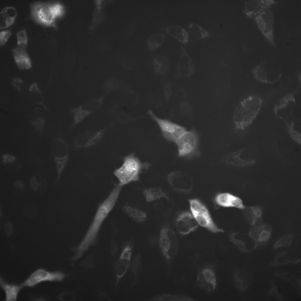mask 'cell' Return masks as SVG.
Returning <instances> with one entry per match:
<instances>
[{
	"mask_svg": "<svg viewBox=\"0 0 301 301\" xmlns=\"http://www.w3.org/2000/svg\"><path fill=\"white\" fill-rule=\"evenodd\" d=\"M123 186L120 183L118 184L99 205L84 238L77 246L71 249L74 253L71 259L73 264L81 257L91 246L95 244L100 228L113 209Z\"/></svg>",
	"mask_w": 301,
	"mask_h": 301,
	"instance_id": "obj_1",
	"label": "cell"
},
{
	"mask_svg": "<svg viewBox=\"0 0 301 301\" xmlns=\"http://www.w3.org/2000/svg\"><path fill=\"white\" fill-rule=\"evenodd\" d=\"M264 100L257 95H249L243 99L234 112L233 121L235 128L243 130L250 126L262 107Z\"/></svg>",
	"mask_w": 301,
	"mask_h": 301,
	"instance_id": "obj_2",
	"label": "cell"
},
{
	"mask_svg": "<svg viewBox=\"0 0 301 301\" xmlns=\"http://www.w3.org/2000/svg\"><path fill=\"white\" fill-rule=\"evenodd\" d=\"M150 164L142 162L133 153L126 156L123 164L115 170L114 174L120 184L123 186L131 182L138 181L139 175L144 169H147Z\"/></svg>",
	"mask_w": 301,
	"mask_h": 301,
	"instance_id": "obj_3",
	"label": "cell"
},
{
	"mask_svg": "<svg viewBox=\"0 0 301 301\" xmlns=\"http://www.w3.org/2000/svg\"><path fill=\"white\" fill-rule=\"evenodd\" d=\"M159 244L161 251L170 267L177 254L178 242L176 234L168 225H164L161 229Z\"/></svg>",
	"mask_w": 301,
	"mask_h": 301,
	"instance_id": "obj_4",
	"label": "cell"
},
{
	"mask_svg": "<svg viewBox=\"0 0 301 301\" xmlns=\"http://www.w3.org/2000/svg\"><path fill=\"white\" fill-rule=\"evenodd\" d=\"M252 76L257 82L272 84L279 81L282 73L280 67L267 61H262L251 69Z\"/></svg>",
	"mask_w": 301,
	"mask_h": 301,
	"instance_id": "obj_5",
	"label": "cell"
},
{
	"mask_svg": "<svg viewBox=\"0 0 301 301\" xmlns=\"http://www.w3.org/2000/svg\"><path fill=\"white\" fill-rule=\"evenodd\" d=\"M175 143L177 146L178 155L180 157L190 159L200 155L198 136L194 128L187 131Z\"/></svg>",
	"mask_w": 301,
	"mask_h": 301,
	"instance_id": "obj_6",
	"label": "cell"
},
{
	"mask_svg": "<svg viewBox=\"0 0 301 301\" xmlns=\"http://www.w3.org/2000/svg\"><path fill=\"white\" fill-rule=\"evenodd\" d=\"M191 214L198 224L213 233L223 232L213 222L208 209L199 200H189Z\"/></svg>",
	"mask_w": 301,
	"mask_h": 301,
	"instance_id": "obj_7",
	"label": "cell"
},
{
	"mask_svg": "<svg viewBox=\"0 0 301 301\" xmlns=\"http://www.w3.org/2000/svg\"><path fill=\"white\" fill-rule=\"evenodd\" d=\"M148 113L158 125L163 137L169 141L175 143L187 131L182 126L157 117L151 110H149Z\"/></svg>",
	"mask_w": 301,
	"mask_h": 301,
	"instance_id": "obj_8",
	"label": "cell"
},
{
	"mask_svg": "<svg viewBox=\"0 0 301 301\" xmlns=\"http://www.w3.org/2000/svg\"><path fill=\"white\" fill-rule=\"evenodd\" d=\"M31 9V16L36 23L44 26L56 28V19L52 13L50 3H34Z\"/></svg>",
	"mask_w": 301,
	"mask_h": 301,
	"instance_id": "obj_9",
	"label": "cell"
},
{
	"mask_svg": "<svg viewBox=\"0 0 301 301\" xmlns=\"http://www.w3.org/2000/svg\"><path fill=\"white\" fill-rule=\"evenodd\" d=\"M296 93L295 91L288 93L275 103L273 110L277 117L285 119L292 115L296 107Z\"/></svg>",
	"mask_w": 301,
	"mask_h": 301,
	"instance_id": "obj_10",
	"label": "cell"
},
{
	"mask_svg": "<svg viewBox=\"0 0 301 301\" xmlns=\"http://www.w3.org/2000/svg\"><path fill=\"white\" fill-rule=\"evenodd\" d=\"M66 275L60 272H51L40 269L33 272L22 283V286L32 287L39 283L44 281H62Z\"/></svg>",
	"mask_w": 301,
	"mask_h": 301,
	"instance_id": "obj_11",
	"label": "cell"
},
{
	"mask_svg": "<svg viewBox=\"0 0 301 301\" xmlns=\"http://www.w3.org/2000/svg\"><path fill=\"white\" fill-rule=\"evenodd\" d=\"M167 179L169 184L174 190L184 193L190 192L193 186L191 177L182 172H176L168 175Z\"/></svg>",
	"mask_w": 301,
	"mask_h": 301,
	"instance_id": "obj_12",
	"label": "cell"
},
{
	"mask_svg": "<svg viewBox=\"0 0 301 301\" xmlns=\"http://www.w3.org/2000/svg\"><path fill=\"white\" fill-rule=\"evenodd\" d=\"M133 244L131 242L126 243L123 248L118 260L115 264L116 277V285L126 273L131 263Z\"/></svg>",
	"mask_w": 301,
	"mask_h": 301,
	"instance_id": "obj_13",
	"label": "cell"
},
{
	"mask_svg": "<svg viewBox=\"0 0 301 301\" xmlns=\"http://www.w3.org/2000/svg\"><path fill=\"white\" fill-rule=\"evenodd\" d=\"M198 286L208 292L214 290L217 281L216 275L213 270L210 267H205L198 272L196 280Z\"/></svg>",
	"mask_w": 301,
	"mask_h": 301,
	"instance_id": "obj_14",
	"label": "cell"
},
{
	"mask_svg": "<svg viewBox=\"0 0 301 301\" xmlns=\"http://www.w3.org/2000/svg\"><path fill=\"white\" fill-rule=\"evenodd\" d=\"M198 223L191 213L184 211L180 213L176 220V227L179 233L186 235L195 230Z\"/></svg>",
	"mask_w": 301,
	"mask_h": 301,
	"instance_id": "obj_15",
	"label": "cell"
},
{
	"mask_svg": "<svg viewBox=\"0 0 301 301\" xmlns=\"http://www.w3.org/2000/svg\"><path fill=\"white\" fill-rule=\"evenodd\" d=\"M51 153L55 162L57 174L56 183H58L66 166L68 160L67 149L57 146L52 148Z\"/></svg>",
	"mask_w": 301,
	"mask_h": 301,
	"instance_id": "obj_16",
	"label": "cell"
},
{
	"mask_svg": "<svg viewBox=\"0 0 301 301\" xmlns=\"http://www.w3.org/2000/svg\"><path fill=\"white\" fill-rule=\"evenodd\" d=\"M229 240L243 252H249L256 249L258 246L249 236L239 233L231 232L229 235Z\"/></svg>",
	"mask_w": 301,
	"mask_h": 301,
	"instance_id": "obj_17",
	"label": "cell"
},
{
	"mask_svg": "<svg viewBox=\"0 0 301 301\" xmlns=\"http://www.w3.org/2000/svg\"><path fill=\"white\" fill-rule=\"evenodd\" d=\"M256 14L255 19L263 34L273 44L272 37L273 19L270 11L268 10L261 11Z\"/></svg>",
	"mask_w": 301,
	"mask_h": 301,
	"instance_id": "obj_18",
	"label": "cell"
},
{
	"mask_svg": "<svg viewBox=\"0 0 301 301\" xmlns=\"http://www.w3.org/2000/svg\"><path fill=\"white\" fill-rule=\"evenodd\" d=\"M271 234L270 225L262 223L253 226L250 229L248 235L259 247L267 244L270 239Z\"/></svg>",
	"mask_w": 301,
	"mask_h": 301,
	"instance_id": "obj_19",
	"label": "cell"
},
{
	"mask_svg": "<svg viewBox=\"0 0 301 301\" xmlns=\"http://www.w3.org/2000/svg\"><path fill=\"white\" fill-rule=\"evenodd\" d=\"M216 203L223 207H233L243 209L245 206L239 197L228 193H220L215 198Z\"/></svg>",
	"mask_w": 301,
	"mask_h": 301,
	"instance_id": "obj_20",
	"label": "cell"
},
{
	"mask_svg": "<svg viewBox=\"0 0 301 301\" xmlns=\"http://www.w3.org/2000/svg\"><path fill=\"white\" fill-rule=\"evenodd\" d=\"M105 129L96 131L86 132L78 136L75 141L76 146L79 148L87 147L96 143L103 135Z\"/></svg>",
	"mask_w": 301,
	"mask_h": 301,
	"instance_id": "obj_21",
	"label": "cell"
},
{
	"mask_svg": "<svg viewBox=\"0 0 301 301\" xmlns=\"http://www.w3.org/2000/svg\"><path fill=\"white\" fill-rule=\"evenodd\" d=\"M26 46L17 45L12 50L14 60L21 70L28 69L32 66L30 58L26 50Z\"/></svg>",
	"mask_w": 301,
	"mask_h": 301,
	"instance_id": "obj_22",
	"label": "cell"
},
{
	"mask_svg": "<svg viewBox=\"0 0 301 301\" xmlns=\"http://www.w3.org/2000/svg\"><path fill=\"white\" fill-rule=\"evenodd\" d=\"M252 277L251 272L247 269L237 272L234 276V282L238 290L242 293L244 292L250 285Z\"/></svg>",
	"mask_w": 301,
	"mask_h": 301,
	"instance_id": "obj_23",
	"label": "cell"
},
{
	"mask_svg": "<svg viewBox=\"0 0 301 301\" xmlns=\"http://www.w3.org/2000/svg\"><path fill=\"white\" fill-rule=\"evenodd\" d=\"M244 149L228 153L224 155L221 159V161L226 165L234 166L241 167L248 164L249 161L243 160L241 154Z\"/></svg>",
	"mask_w": 301,
	"mask_h": 301,
	"instance_id": "obj_24",
	"label": "cell"
},
{
	"mask_svg": "<svg viewBox=\"0 0 301 301\" xmlns=\"http://www.w3.org/2000/svg\"><path fill=\"white\" fill-rule=\"evenodd\" d=\"M245 217L250 225L254 226L262 223V211L258 206H252L245 208L243 209Z\"/></svg>",
	"mask_w": 301,
	"mask_h": 301,
	"instance_id": "obj_25",
	"label": "cell"
},
{
	"mask_svg": "<svg viewBox=\"0 0 301 301\" xmlns=\"http://www.w3.org/2000/svg\"><path fill=\"white\" fill-rule=\"evenodd\" d=\"M17 14L16 9L12 6H6L0 13V28L8 27L14 23Z\"/></svg>",
	"mask_w": 301,
	"mask_h": 301,
	"instance_id": "obj_26",
	"label": "cell"
},
{
	"mask_svg": "<svg viewBox=\"0 0 301 301\" xmlns=\"http://www.w3.org/2000/svg\"><path fill=\"white\" fill-rule=\"evenodd\" d=\"M181 48V53L178 63V68L183 74L187 76L193 72V66L185 49L182 46Z\"/></svg>",
	"mask_w": 301,
	"mask_h": 301,
	"instance_id": "obj_27",
	"label": "cell"
},
{
	"mask_svg": "<svg viewBox=\"0 0 301 301\" xmlns=\"http://www.w3.org/2000/svg\"><path fill=\"white\" fill-rule=\"evenodd\" d=\"M169 34L176 39L180 42L185 44L188 42L189 36L187 31L182 27L176 25L169 26L165 29Z\"/></svg>",
	"mask_w": 301,
	"mask_h": 301,
	"instance_id": "obj_28",
	"label": "cell"
},
{
	"mask_svg": "<svg viewBox=\"0 0 301 301\" xmlns=\"http://www.w3.org/2000/svg\"><path fill=\"white\" fill-rule=\"evenodd\" d=\"M0 284L1 287L5 292L6 301H16L18 293L23 286L20 285H17L7 283L3 280L1 277L0 279Z\"/></svg>",
	"mask_w": 301,
	"mask_h": 301,
	"instance_id": "obj_29",
	"label": "cell"
},
{
	"mask_svg": "<svg viewBox=\"0 0 301 301\" xmlns=\"http://www.w3.org/2000/svg\"><path fill=\"white\" fill-rule=\"evenodd\" d=\"M143 194L146 201L150 202L158 199L164 198L169 200L168 195L165 192L159 188H154L144 189Z\"/></svg>",
	"mask_w": 301,
	"mask_h": 301,
	"instance_id": "obj_30",
	"label": "cell"
},
{
	"mask_svg": "<svg viewBox=\"0 0 301 301\" xmlns=\"http://www.w3.org/2000/svg\"><path fill=\"white\" fill-rule=\"evenodd\" d=\"M122 209L127 216L136 222H142L146 219V213L139 209L126 205L123 207Z\"/></svg>",
	"mask_w": 301,
	"mask_h": 301,
	"instance_id": "obj_31",
	"label": "cell"
},
{
	"mask_svg": "<svg viewBox=\"0 0 301 301\" xmlns=\"http://www.w3.org/2000/svg\"><path fill=\"white\" fill-rule=\"evenodd\" d=\"M165 37L164 34L158 33L150 36L147 41V46L149 50L151 51L156 50L163 44Z\"/></svg>",
	"mask_w": 301,
	"mask_h": 301,
	"instance_id": "obj_32",
	"label": "cell"
},
{
	"mask_svg": "<svg viewBox=\"0 0 301 301\" xmlns=\"http://www.w3.org/2000/svg\"><path fill=\"white\" fill-rule=\"evenodd\" d=\"M70 111L73 115V121L72 127H74L76 126L86 117L92 113L83 109L81 105L75 108L71 109Z\"/></svg>",
	"mask_w": 301,
	"mask_h": 301,
	"instance_id": "obj_33",
	"label": "cell"
},
{
	"mask_svg": "<svg viewBox=\"0 0 301 301\" xmlns=\"http://www.w3.org/2000/svg\"><path fill=\"white\" fill-rule=\"evenodd\" d=\"M151 301H192L193 299L184 295L162 294L151 299Z\"/></svg>",
	"mask_w": 301,
	"mask_h": 301,
	"instance_id": "obj_34",
	"label": "cell"
},
{
	"mask_svg": "<svg viewBox=\"0 0 301 301\" xmlns=\"http://www.w3.org/2000/svg\"><path fill=\"white\" fill-rule=\"evenodd\" d=\"M188 26L190 33L198 39H203L209 36L208 31L197 24L189 23Z\"/></svg>",
	"mask_w": 301,
	"mask_h": 301,
	"instance_id": "obj_35",
	"label": "cell"
},
{
	"mask_svg": "<svg viewBox=\"0 0 301 301\" xmlns=\"http://www.w3.org/2000/svg\"><path fill=\"white\" fill-rule=\"evenodd\" d=\"M104 98V95L98 98L92 99L81 106L84 109L93 113L101 107Z\"/></svg>",
	"mask_w": 301,
	"mask_h": 301,
	"instance_id": "obj_36",
	"label": "cell"
},
{
	"mask_svg": "<svg viewBox=\"0 0 301 301\" xmlns=\"http://www.w3.org/2000/svg\"><path fill=\"white\" fill-rule=\"evenodd\" d=\"M153 64L155 69L157 71L161 72L168 69L169 62L165 56L160 55L155 58L153 60Z\"/></svg>",
	"mask_w": 301,
	"mask_h": 301,
	"instance_id": "obj_37",
	"label": "cell"
},
{
	"mask_svg": "<svg viewBox=\"0 0 301 301\" xmlns=\"http://www.w3.org/2000/svg\"><path fill=\"white\" fill-rule=\"evenodd\" d=\"M30 185L34 191L40 193H44L47 188V183L45 180L44 179L39 181L35 175H33L31 178Z\"/></svg>",
	"mask_w": 301,
	"mask_h": 301,
	"instance_id": "obj_38",
	"label": "cell"
},
{
	"mask_svg": "<svg viewBox=\"0 0 301 301\" xmlns=\"http://www.w3.org/2000/svg\"><path fill=\"white\" fill-rule=\"evenodd\" d=\"M275 275L291 283L294 286L297 287V288H300V278L296 276V275L294 273L279 272L275 273Z\"/></svg>",
	"mask_w": 301,
	"mask_h": 301,
	"instance_id": "obj_39",
	"label": "cell"
},
{
	"mask_svg": "<svg viewBox=\"0 0 301 301\" xmlns=\"http://www.w3.org/2000/svg\"><path fill=\"white\" fill-rule=\"evenodd\" d=\"M293 235L291 234L285 235L277 240L274 244L273 248L276 249L280 248L289 246L292 243Z\"/></svg>",
	"mask_w": 301,
	"mask_h": 301,
	"instance_id": "obj_40",
	"label": "cell"
},
{
	"mask_svg": "<svg viewBox=\"0 0 301 301\" xmlns=\"http://www.w3.org/2000/svg\"><path fill=\"white\" fill-rule=\"evenodd\" d=\"M23 213L24 215L29 218H33L36 215L38 210L35 205L31 203L26 204L23 209Z\"/></svg>",
	"mask_w": 301,
	"mask_h": 301,
	"instance_id": "obj_41",
	"label": "cell"
},
{
	"mask_svg": "<svg viewBox=\"0 0 301 301\" xmlns=\"http://www.w3.org/2000/svg\"><path fill=\"white\" fill-rule=\"evenodd\" d=\"M141 259L140 255H136L133 259L130 264L131 270L132 274L137 276L141 269Z\"/></svg>",
	"mask_w": 301,
	"mask_h": 301,
	"instance_id": "obj_42",
	"label": "cell"
},
{
	"mask_svg": "<svg viewBox=\"0 0 301 301\" xmlns=\"http://www.w3.org/2000/svg\"><path fill=\"white\" fill-rule=\"evenodd\" d=\"M50 6L52 13L56 19L62 16L64 12L63 6L58 2L50 3Z\"/></svg>",
	"mask_w": 301,
	"mask_h": 301,
	"instance_id": "obj_43",
	"label": "cell"
},
{
	"mask_svg": "<svg viewBox=\"0 0 301 301\" xmlns=\"http://www.w3.org/2000/svg\"><path fill=\"white\" fill-rule=\"evenodd\" d=\"M31 123L36 132L42 136L45 123V119L41 117H38L31 121Z\"/></svg>",
	"mask_w": 301,
	"mask_h": 301,
	"instance_id": "obj_44",
	"label": "cell"
},
{
	"mask_svg": "<svg viewBox=\"0 0 301 301\" xmlns=\"http://www.w3.org/2000/svg\"><path fill=\"white\" fill-rule=\"evenodd\" d=\"M116 79L113 77L108 79L104 84L103 87L104 91L108 93L114 90L117 87Z\"/></svg>",
	"mask_w": 301,
	"mask_h": 301,
	"instance_id": "obj_45",
	"label": "cell"
},
{
	"mask_svg": "<svg viewBox=\"0 0 301 301\" xmlns=\"http://www.w3.org/2000/svg\"><path fill=\"white\" fill-rule=\"evenodd\" d=\"M270 283L272 288L268 292V297H269L272 296L277 299L276 300H283V297L279 291L277 287L276 286L273 280L271 281Z\"/></svg>",
	"mask_w": 301,
	"mask_h": 301,
	"instance_id": "obj_46",
	"label": "cell"
},
{
	"mask_svg": "<svg viewBox=\"0 0 301 301\" xmlns=\"http://www.w3.org/2000/svg\"><path fill=\"white\" fill-rule=\"evenodd\" d=\"M17 45L26 46L27 43V37L25 29L18 32L16 34Z\"/></svg>",
	"mask_w": 301,
	"mask_h": 301,
	"instance_id": "obj_47",
	"label": "cell"
},
{
	"mask_svg": "<svg viewBox=\"0 0 301 301\" xmlns=\"http://www.w3.org/2000/svg\"><path fill=\"white\" fill-rule=\"evenodd\" d=\"M1 158L2 163L5 165L13 164L17 159L15 156L8 153L3 154Z\"/></svg>",
	"mask_w": 301,
	"mask_h": 301,
	"instance_id": "obj_48",
	"label": "cell"
},
{
	"mask_svg": "<svg viewBox=\"0 0 301 301\" xmlns=\"http://www.w3.org/2000/svg\"><path fill=\"white\" fill-rule=\"evenodd\" d=\"M11 34L10 29H7L1 31L0 33V44L4 45Z\"/></svg>",
	"mask_w": 301,
	"mask_h": 301,
	"instance_id": "obj_49",
	"label": "cell"
},
{
	"mask_svg": "<svg viewBox=\"0 0 301 301\" xmlns=\"http://www.w3.org/2000/svg\"><path fill=\"white\" fill-rule=\"evenodd\" d=\"M12 84L18 91H21L24 82L21 78H15L12 79Z\"/></svg>",
	"mask_w": 301,
	"mask_h": 301,
	"instance_id": "obj_50",
	"label": "cell"
},
{
	"mask_svg": "<svg viewBox=\"0 0 301 301\" xmlns=\"http://www.w3.org/2000/svg\"><path fill=\"white\" fill-rule=\"evenodd\" d=\"M14 224L9 221H8L5 224L4 229L5 232L8 236H10L13 232Z\"/></svg>",
	"mask_w": 301,
	"mask_h": 301,
	"instance_id": "obj_51",
	"label": "cell"
},
{
	"mask_svg": "<svg viewBox=\"0 0 301 301\" xmlns=\"http://www.w3.org/2000/svg\"><path fill=\"white\" fill-rule=\"evenodd\" d=\"M14 185L16 188L20 190L23 189L25 186L24 183L21 180H18L14 182Z\"/></svg>",
	"mask_w": 301,
	"mask_h": 301,
	"instance_id": "obj_52",
	"label": "cell"
},
{
	"mask_svg": "<svg viewBox=\"0 0 301 301\" xmlns=\"http://www.w3.org/2000/svg\"><path fill=\"white\" fill-rule=\"evenodd\" d=\"M298 78L299 81H300V83L301 82V73H299V74H298Z\"/></svg>",
	"mask_w": 301,
	"mask_h": 301,
	"instance_id": "obj_53",
	"label": "cell"
}]
</instances>
